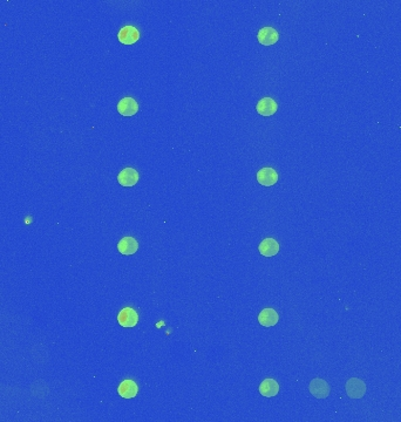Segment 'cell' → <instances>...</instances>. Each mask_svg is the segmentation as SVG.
<instances>
[{
  "instance_id": "cell-1",
  "label": "cell",
  "mask_w": 401,
  "mask_h": 422,
  "mask_svg": "<svg viewBox=\"0 0 401 422\" xmlns=\"http://www.w3.org/2000/svg\"><path fill=\"white\" fill-rule=\"evenodd\" d=\"M366 393V385L363 380L351 377L346 383V394L351 399H362Z\"/></svg>"
},
{
  "instance_id": "cell-2",
  "label": "cell",
  "mask_w": 401,
  "mask_h": 422,
  "mask_svg": "<svg viewBox=\"0 0 401 422\" xmlns=\"http://www.w3.org/2000/svg\"><path fill=\"white\" fill-rule=\"evenodd\" d=\"M118 321L123 327H134L139 323V315L134 308L124 307L119 312Z\"/></svg>"
},
{
  "instance_id": "cell-8",
  "label": "cell",
  "mask_w": 401,
  "mask_h": 422,
  "mask_svg": "<svg viewBox=\"0 0 401 422\" xmlns=\"http://www.w3.org/2000/svg\"><path fill=\"white\" fill-rule=\"evenodd\" d=\"M118 112L122 116H133L139 112V104L133 98H123L118 103Z\"/></svg>"
},
{
  "instance_id": "cell-13",
  "label": "cell",
  "mask_w": 401,
  "mask_h": 422,
  "mask_svg": "<svg viewBox=\"0 0 401 422\" xmlns=\"http://www.w3.org/2000/svg\"><path fill=\"white\" fill-rule=\"evenodd\" d=\"M258 250L264 257H274L279 252V244L274 238H265L259 244Z\"/></svg>"
},
{
  "instance_id": "cell-14",
  "label": "cell",
  "mask_w": 401,
  "mask_h": 422,
  "mask_svg": "<svg viewBox=\"0 0 401 422\" xmlns=\"http://www.w3.org/2000/svg\"><path fill=\"white\" fill-rule=\"evenodd\" d=\"M279 392V385L274 379H265L259 386V393L265 397L276 396Z\"/></svg>"
},
{
  "instance_id": "cell-9",
  "label": "cell",
  "mask_w": 401,
  "mask_h": 422,
  "mask_svg": "<svg viewBox=\"0 0 401 422\" xmlns=\"http://www.w3.org/2000/svg\"><path fill=\"white\" fill-rule=\"evenodd\" d=\"M258 114L262 116H271L274 115L278 109V104L271 98H263L260 99L256 106Z\"/></svg>"
},
{
  "instance_id": "cell-7",
  "label": "cell",
  "mask_w": 401,
  "mask_h": 422,
  "mask_svg": "<svg viewBox=\"0 0 401 422\" xmlns=\"http://www.w3.org/2000/svg\"><path fill=\"white\" fill-rule=\"evenodd\" d=\"M258 41L264 46H271L278 41V32L272 27H263L258 31Z\"/></svg>"
},
{
  "instance_id": "cell-5",
  "label": "cell",
  "mask_w": 401,
  "mask_h": 422,
  "mask_svg": "<svg viewBox=\"0 0 401 422\" xmlns=\"http://www.w3.org/2000/svg\"><path fill=\"white\" fill-rule=\"evenodd\" d=\"M310 393L317 399H326L330 394V386L323 379H314L310 384Z\"/></svg>"
},
{
  "instance_id": "cell-11",
  "label": "cell",
  "mask_w": 401,
  "mask_h": 422,
  "mask_svg": "<svg viewBox=\"0 0 401 422\" xmlns=\"http://www.w3.org/2000/svg\"><path fill=\"white\" fill-rule=\"evenodd\" d=\"M118 250L124 256H130L139 250L138 240L133 237H123L118 243Z\"/></svg>"
},
{
  "instance_id": "cell-10",
  "label": "cell",
  "mask_w": 401,
  "mask_h": 422,
  "mask_svg": "<svg viewBox=\"0 0 401 422\" xmlns=\"http://www.w3.org/2000/svg\"><path fill=\"white\" fill-rule=\"evenodd\" d=\"M119 395L123 399H133L139 393V387L134 380H123L118 388Z\"/></svg>"
},
{
  "instance_id": "cell-4",
  "label": "cell",
  "mask_w": 401,
  "mask_h": 422,
  "mask_svg": "<svg viewBox=\"0 0 401 422\" xmlns=\"http://www.w3.org/2000/svg\"><path fill=\"white\" fill-rule=\"evenodd\" d=\"M257 181L259 184H262L264 187H271L278 182V174L272 168H262L257 172Z\"/></svg>"
},
{
  "instance_id": "cell-3",
  "label": "cell",
  "mask_w": 401,
  "mask_h": 422,
  "mask_svg": "<svg viewBox=\"0 0 401 422\" xmlns=\"http://www.w3.org/2000/svg\"><path fill=\"white\" fill-rule=\"evenodd\" d=\"M118 38L123 45H133L140 39V32L134 26H124L120 30Z\"/></svg>"
},
{
  "instance_id": "cell-12",
  "label": "cell",
  "mask_w": 401,
  "mask_h": 422,
  "mask_svg": "<svg viewBox=\"0 0 401 422\" xmlns=\"http://www.w3.org/2000/svg\"><path fill=\"white\" fill-rule=\"evenodd\" d=\"M278 320H279V316H278V313L276 312V309L274 308H264L258 316L259 324L265 327L275 326V325L278 323Z\"/></svg>"
},
{
  "instance_id": "cell-6",
  "label": "cell",
  "mask_w": 401,
  "mask_h": 422,
  "mask_svg": "<svg viewBox=\"0 0 401 422\" xmlns=\"http://www.w3.org/2000/svg\"><path fill=\"white\" fill-rule=\"evenodd\" d=\"M139 172L134 168H126L120 171L118 181L122 187H134L139 182Z\"/></svg>"
}]
</instances>
